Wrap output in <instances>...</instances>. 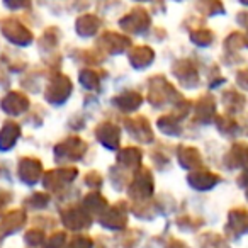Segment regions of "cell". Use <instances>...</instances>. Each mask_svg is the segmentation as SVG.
I'll use <instances>...</instances> for the list:
<instances>
[{
  "label": "cell",
  "mask_w": 248,
  "mask_h": 248,
  "mask_svg": "<svg viewBox=\"0 0 248 248\" xmlns=\"http://www.w3.org/2000/svg\"><path fill=\"white\" fill-rule=\"evenodd\" d=\"M240 2H243V4H247V5H248V0H240Z\"/></svg>",
  "instance_id": "obj_1"
}]
</instances>
